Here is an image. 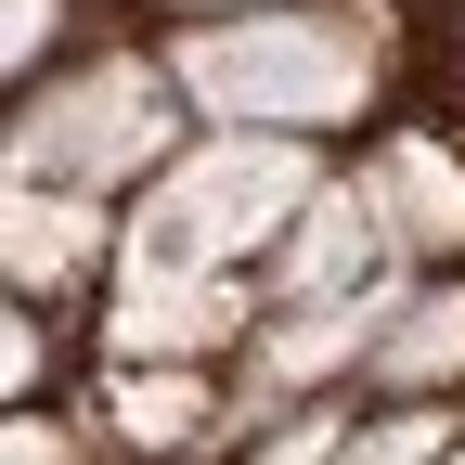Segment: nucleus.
Instances as JSON below:
<instances>
[{"label":"nucleus","mask_w":465,"mask_h":465,"mask_svg":"<svg viewBox=\"0 0 465 465\" xmlns=\"http://www.w3.org/2000/svg\"><path fill=\"white\" fill-rule=\"evenodd\" d=\"M284 194H298V168H284V155H220V182L194 168V182L168 194V246H194V232H207V246H232V232L272 220Z\"/></svg>","instance_id":"obj_2"},{"label":"nucleus","mask_w":465,"mask_h":465,"mask_svg":"<svg viewBox=\"0 0 465 465\" xmlns=\"http://www.w3.org/2000/svg\"><path fill=\"white\" fill-rule=\"evenodd\" d=\"M194 78H207L220 104H246V116H336L349 91H362V65H349V39H298V26L220 39V52H194Z\"/></svg>","instance_id":"obj_1"},{"label":"nucleus","mask_w":465,"mask_h":465,"mask_svg":"<svg viewBox=\"0 0 465 465\" xmlns=\"http://www.w3.org/2000/svg\"><path fill=\"white\" fill-rule=\"evenodd\" d=\"M388 220L401 232H452L465 220V194L440 182V155H388Z\"/></svg>","instance_id":"obj_3"},{"label":"nucleus","mask_w":465,"mask_h":465,"mask_svg":"<svg viewBox=\"0 0 465 465\" xmlns=\"http://www.w3.org/2000/svg\"><path fill=\"white\" fill-rule=\"evenodd\" d=\"M452 349H465V298H452V311H427V323H401V336H388V375H414V362H452Z\"/></svg>","instance_id":"obj_5"},{"label":"nucleus","mask_w":465,"mask_h":465,"mask_svg":"<svg viewBox=\"0 0 465 465\" xmlns=\"http://www.w3.org/2000/svg\"><path fill=\"white\" fill-rule=\"evenodd\" d=\"M220 284H207V298H194V284H143V298H130V336H220Z\"/></svg>","instance_id":"obj_4"}]
</instances>
